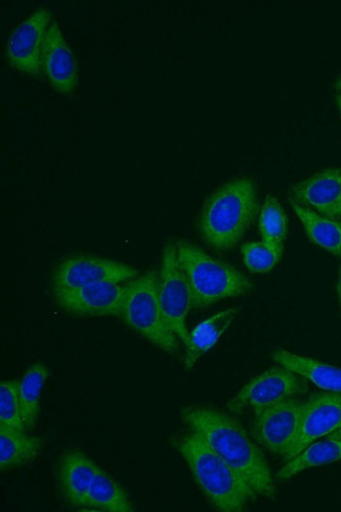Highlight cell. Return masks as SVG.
Listing matches in <instances>:
<instances>
[{"instance_id": "cell-1", "label": "cell", "mask_w": 341, "mask_h": 512, "mask_svg": "<svg viewBox=\"0 0 341 512\" xmlns=\"http://www.w3.org/2000/svg\"><path fill=\"white\" fill-rule=\"evenodd\" d=\"M181 417L189 430L199 434L255 494L275 499L276 487L269 464L260 447L251 440L237 419L204 407H186Z\"/></svg>"}, {"instance_id": "cell-2", "label": "cell", "mask_w": 341, "mask_h": 512, "mask_svg": "<svg viewBox=\"0 0 341 512\" xmlns=\"http://www.w3.org/2000/svg\"><path fill=\"white\" fill-rule=\"evenodd\" d=\"M201 492L221 512L244 511L258 495L196 432L189 430L173 439Z\"/></svg>"}, {"instance_id": "cell-3", "label": "cell", "mask_w": 341, "mask_h": 512, "mask_svg": "<svg viewBox=\"0 0 341 512\" xmlns=\"http://www.w3.org/2000/svg\"><path fill=\"white\" fill-rule=\"evenodd\" d=\"M257 215V186L250 178L233 179L208 198L199 230L208 246L227 251L238 246Z\"/></svg>"}, {"instance_id": "cell-4", "label": "cell", "mask_w": 341, "mask_h": 512, "mask_svg": "<svg viewBox=\"0 0 341 512\" xmlns=\"http://www.w3.org/2000/svg\"><path fill=\"white\" fill-rule=\"evenodd\" d=\"M176 246L194 308H207L252 292L253 284L240 270L212 258L197 245L178 241Z\"/></svg>"}, {"instance_id": "cell-5", "label": "cell", "mask_w": 341, "mask_h": 512, "mask_svg": "<svg viewBox=\"0 0 341 512\" xmlns=\"http://www.w3.org/2000/svg\"><path fill=\"white\" fill-rule=\"evenodd\" d=\"M122 312L127 327L162 351L178 355V336L169 327L159 298V272L151 270L126 282Z\"/></svg>"}, {"instance_id": "cell-6", "label": "cell", "mask_w": 341, "mask_h": 512, "mask_svg": "<svg viewBox=\"0 0 341 512\" xmlns=\"http://www.w3.org/2000/svg\"><path fill=\"white\" fill-rule=\"evenodd\" d=\"M159 298L165 319L170 328L188 344L189 332L186 319L193 309V298L185 274L180 266L176 243L165 245L159 272Z\"/></svg>"}, {"instance_id": "cell-7", "label": "cell", "mask_w": 341, "mask_h": 512, "mask_svg": "<svg viewBox=\"0 0 341 512\" xmlns=\"http://www.w3.org/2000/svg\"><path fill=\"white\" fill-rule=\"evenodd\" d=\"M307 390L308 384L303 377L285 367H274L248 382L237 396L227 402L226 408L232 414L246 410L257 412L284 399L302 395Z\"/></svg>"}, {"instance_id": "cell-8", "label": "cell", "mask_w": 341, "mask_h": 512, "mask_svg": "<svg viewBox=\"0 0 341 512\" xmlns=\"http://www.w3.org/2000/svg\"><path fill=\"white\" fill-rule=\"evenodd\" d=\"M302 410L303 402L291 397L254 412L253 439L285 459L300 431Z\"/></svg>"}, {"instance_id": "cell-9", "label": "cell", "mask_w": 341, "mask_h": 512, "mask_svg": "<svg viewBox=\"0 0 341 512\" xmlns=\"http://www.w3.org/2000/svg\"><path fill=\"white\" fill-rule=\"evenodd\" d=\"M136 277L138 270L132 266L96 255L78 254L57 266L52 275V288L53 292L69 291L100 282H130Z\"/></svg>"}, {"instance_id": "cell-10", "label": "cell", "mask_w": 341, "mask_h": 512, "mask_svg": "<svg viewBox=\"0 0 341 512\" xmlns=\"http://www.w3.org/2000/svg\"><path fill=\"white\" fill-rule=\"evenodd\" d=\"M51 20V11L39 8L11 33L6 57L12 68L31 76L41 73L42 55Z\"/></svg>"}, {"instance_id": "cell-11", "label": "cell", "mask_w": 341, "mask_h": 512, "mask_svg": "<svg viewBox=\"0 0 341 512\" xmlns=\"http://www.w3.org/2000/svg\"><path fill=\"white\" fill-rule=\"evenodd\" d=\"M341 429V394L315 393L303 402L297 439L284 459L290 461L311 443Z\"/></svg>"}, {"instance_id": "cell-12", "label": "cell", "mask_w": 341, "mask_h": 512, "mask_svg": "<svg viewBox=\"0 0 341 512\" xmlns=\"http://www.w3.org/2000/svg\"><path fill=\"white\" fill-rule=\"evenodd\" d=\"M125 285L100 282L75 290L54 292L58 306L75 316H119L123 312Z\"/></svg>"}, {"instance_id": "cell-13", "label": "cell", "mask_w": 341, "mask_h": 512, "mask_svg": "<svg viewBox=\"0 0 341 512\" xmlns=\"http://www.w3.org/2000/svg\"><path fill=\"white\" fill-rule=\"evenodd\" d=\"M291 201L327 218L341 220V168H327L295 184Z\"/></svg>"}, {"instance_id": "cell-14", "label": "cell", "mask_w": 341, "mask_h": 512, "mask_svg": "<svg viewBox=\"0 0 341 512\" xmlns=\"http://www.w3.org/2000/svg\"><path fill=\"white\" fill-rule=\"evenodd\" d=\"M42 70L57 92L69 95L75 91L78 84L77 62L56 21L48 30Z\"/></svg>"}, {"instance_id": "cell-15", "label": "cell", "mask_w": 341, "mask_h": 512, "mask_svg": "<svg viewBox=\"0 0 341 512\" xmlns=\"http://www.w3.org/2000/svg\"><path fill=\"white\" fill-rule=\"evenodd\" d=\"M99 468L92 459L78 451H69L60 458L59 487L70 505L83 508Z\"/></svg>"}, {"instance_id": "cell-16", "label": "cell", "mask_w": 341, "mask_h": 512, "mask_svg": "<svg viewBox=\"0 0 341 512\" xmlns=\"http://www.w3.org/2000/svg\"><path fill=\"white\" fill-rule=\"evenodd\" d=\"M239 313L238 307L221 311L204 320L189 333L188 344L184 347L185 370L193 369L197 361L219 343Z\"/></svg>"}, {"instance_id": "cell-17", "label": "cell", "mask_w": 341, "mask_h": 512, "mask_svg": "<svg viewBox=\"0 0 341 512\" xmlns=\"http://www.w3.org/2000/svg\"><path fill=\"white\" fill-rule=\"evenodd\" d=\"M272 359L277 365L309 380L319 389L341 394L340 368L285 350L275 351L272 354Z\"/></svg>"}, {"instance_id": "cell-18", "label": "cell", "mask_w": 341, "mask_h": 512, "mask_svg": "<svg viewBox=\"0 0 341 512\" xmlns=\"http://www.w3.org/2000/svg\"><path fill=\"white\" fill-rule=\"evenodd\" d=\"M311 243L341 258V220L331 219L291 201Z\"/></svg>"}, {"instance_id": "cell-19", "label": "cell", "mask_w": 341, "mask_h": 512, "mask_svg": "<svg viewBox=\"0 0 341 512\" xmlns=\"http://www.w3.org/2000/svg\"><path fill=\"white\" fill-rule=\"evenodd\" d=\"M83 508L104 512L135 511L134 505L123 487L101 468H99L90 492L85 498Z\"/></svg>"}, {"instance_id": "cell-20", "label": "cell", "mask_w": 341, "mask_h": 512, "mask_svg": "<svg viewBox=\"0 0 341 512\" xmlns=\"http://www.w3.org/2000/svg\"><path fill=\"white\" fill-rule=\"evenodd\" d=\"M341 460V440L326 437L311 443L305 450L287 462L276 475L277 480L285 481L307 469L331 464Z\"/></svg>"}, {"instance_id": "cell-21", "label": "cell", "mask_w": 341, "mask_h": 512, "mask_svg": "<svg viewBox=\"0 0 341 512\" xmlns=\"http://www.w3.org/2000/svg\"><path fill=\"white\" fill-rule=\"evenodd\" d=\"M44 445L41 438L27 432L0 430V471L24 466L32 462Z\"/></svg>"}, {"instance_id": "cell-22", "label": "cell", "mask_w": 341, "mask_h": 512, "mask_svg": "<svg viewBox=\"0 0 341 512\" xmlns=\"http://www.w3.org/2000/svg\"><path fill=\"white\" fill-rule=\"evenodd\" d=\"M50 376L49 369L40 362L32 365L19 380L18 395L21 413L27 431L35 428L40 414V397L42 389Z\"/></svg>"}, {"instance_id": "cell-23", "label": "cell", "mask_w": 341, "mask_h": 512, "mask_svg": "<svg viewBox=\"0 0 341 512\" xmlns=\"http://www.w3.org/2000/svg\"><path fill=\"white\" fill-rule=\"evenodd\" d=\"M262 242L284 250L288 233V218L286 212L275 197L268 196L262 206L259 220Z\"/></svg>"}, {"instance_id": "cell-24", "label": "cell", "mask_w": 341, "mask_h": 512, "mask_svg": "<svg viewBox=\"0 0 341 512\" xmlns=\"http://www.w3.org/2000/svg\"><path fill=\"white\" fill-rule=\"evenodd\" d=\"M18 380L0 383V430L27 432L21 413Z\"/></svg>"}, {"instance_id": "cell-25", "label": "cell", "mask_w": 341, "mask_h": 512, "mask_svg": "<svg viewBox=\"0 0 341 512\" xmlns=\"http://www.w3.org/2000/svg\"><path fill=\"white\" fill-rule=\"evenodd\" d=\"M246 268L254 274L268 273L280 263L283 251L264 242L246 243L241 248Z\"/></svg>"}, {"instance_id": "cell-26", "label": "cell", "mask_w": 341, "mask_h": 512, "mask_svg": "<svg viewBox=\"0 0 341 512\" xmlns=\"http://www.w3.org/2000/svg\"><path fill=\"white\" fill-rule=\"evenodd\" d=\"M336 292H337V297H338L339 310L341 312V268L338 273Z\"/></svg>"}, {"instance_id": "cell-27", "label": "cell", "mask_w": 341, "mask_h": 512, "mask_svg": "<svg viewBox=\"0 0 341 512\" xmlns=\"http://www.w3.org/2000/svg\"><path fill=\"white\" fill-rule=\"evenodd\" d=\"M335 101H336V105H337V108H338V111H339V115H340V118H341V94L340 93H337V95L335 97Z\"/></svg>"}, {"instance_id": "cell-28", "label": "cell", "mask_w": 341, "mask_h": 512, "mask_svg": "<svg viewBox=\"0 0 341 512\" xmlns=\"http://www.w3.org/2000/svg\"><path fill=\"white\" fill-rule=\"evenodd\" d=\"M335 89L337 93L341 94V76L336 80Z\"/></svg>"}, {"instance_id": "cell-29", "label": "cell", "mask_w": 341, "mask_h": 512, "mask_svg": "<svg viewBox=\"0 0 341 512\" xmlns=\"http://www.w3.org/2000/svg\"><path fill=\"white\" fill-rule=\"evenodd\" d=\"M328 437L336 438V439H340L341 440V429L338 430L337 432H334V433L330 434Z\"/></svg>"}]
</instances>
